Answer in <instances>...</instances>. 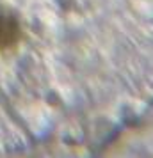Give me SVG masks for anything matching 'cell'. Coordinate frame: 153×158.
Returning a JSON list of instances; mask_svg holds the SVG:
<instances>
[{
  "label": "cell",
  "instance_id": "obj_1",
  "mask_svg": "<svg viewBox=\"0 0 153 158\" xmlns=\"http://www.w3.org/2000/svg\"><path fill=\"white\" fill-rule=\"evenodd\" d=\"M22 36V25L15 15L0 9V52L15 46Z\"/></svg>",
  "mask_w": 153,
  "mask_h": 158
}]
</instances>
